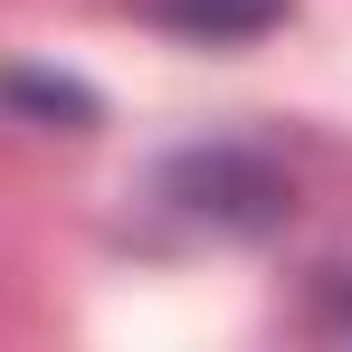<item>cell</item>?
<instances>
[{
    "mask_svg": "<svg viewBox=\"0 0 352 352\" xmlns=\"http://www.w3.org/2000/svg\"><path fill=\"white\" fill-rule=\"evenodd\" d=\"M172 181H200V190H219V200H200V210H219L229 229H267V219L286 210V181L267 172L257 153H190Z\"/></svg>",
    "mask_w": 352,
    "mask_h": 352,
    "instance_id": "1",
    "label": "cell"
},
{
    "mask_svg": "<svg viewBox=\"0 0 352 352\" xmlns=\"http://www.w3.org/2000/svg\"><path fill=\"white\" fill-rule=\"evenodd\" d=\"M143 19H162L181 38H257L286 19V0H143Z\"/></svg>",
    "mask_w": 352,
    "mask_h": 352,
    "instance_id": "2",
    "label": "cell"
},
{
    "mask_svg": "<svg viewBox=\"0 0 352 352\" xmlns=\"http://www.w3.org/2000/svg\"><path fill=\"white\" fill-rule=\"evenodd\" d=\"M0 96L10 105H38V115H86V96L76 86H48V76H0Z\"/></svg>",
    "mask_w": 352,
    "mask_h": 352,
    "instance_id": "3",
    "label": "cell"
},
{
    "mask_svg": "<svg viewBox=\"0 0 352 352\" xmlns=\"http://www.w3.org/2000/svg\"><path fill=\"white\" fill-rule=\"evenodd\" d=\"M324 324H333V333H352V276H333V286H324Z\"/></svg>",
    "mask_w": 352,
    "mask_h": 352,
    "instance_id": "4",
    "label": "cell"
}]
</instances>
